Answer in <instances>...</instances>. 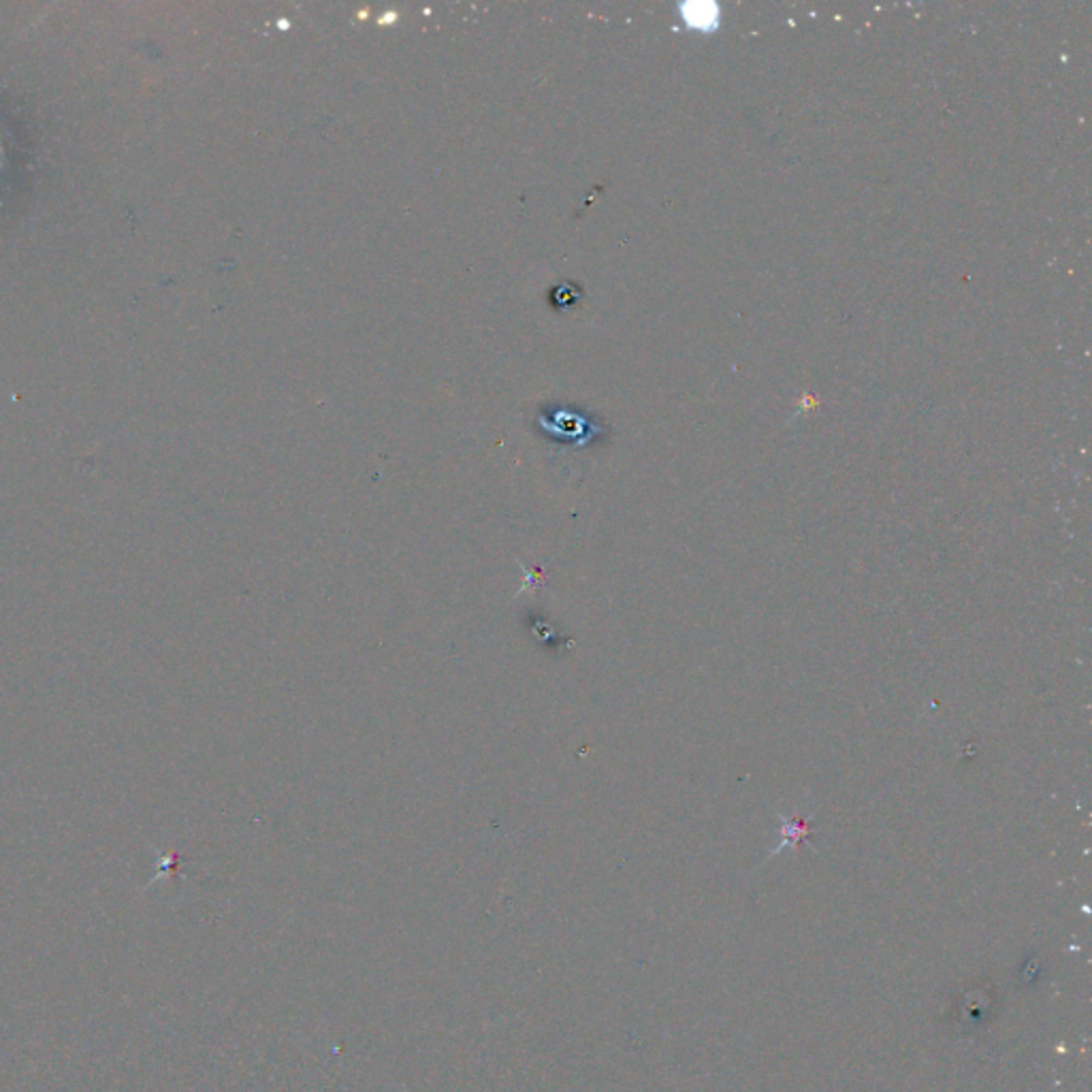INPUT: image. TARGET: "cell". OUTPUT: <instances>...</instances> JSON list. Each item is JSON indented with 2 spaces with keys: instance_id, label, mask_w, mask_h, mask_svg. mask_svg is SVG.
<instances>
[{
  "instance_id": "1",
  "label": "cell",
  "mask_w": 1092,
  "mask_h": 1092,
  "mask_svg": "<svg viewBox=\"0 0 1092 1092\" xmlns=\"http://www.w3.org/2000/svg\"><path fill=\"white\" fill-rule=\"evenodd\" d=\"M683 11H685V22L693 28L710 30L719 26V6L696 2V5H687Z\"/></svg>"
}]
</instances>
